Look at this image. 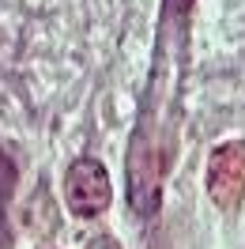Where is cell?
Returning a JSON list of instances; mask_svg holds the SVG:
<instances>
[{"label": "cell", "instance_id": "obj_1", "mask_svg": "<svg viewBox=\"0 0 245 249\" xmlns=\"http://www.w3.org/2000/svg\"><path fill=\"white\" fill-rule=\"evenodd\" d=\"M162 151L151 128H140L128 147V204L140 215L151 219L158 212V189H162Z\"/></svg>", "mask_w": 245, "mask_h": 249}, {"label": "cell", "instance_id": "obj_2", "mask_svg": "<svg viewBox=\"0 0 245 249\" xmlns=\"http://www.w3.org/2000/svg\"><path fill=\"white\" fill-rule=\"evenodd\" d=\"M64 193H68V208L79 219H98L109 208V196H113L106 166L98 159H76L64 174Z\"/></svg>", "mask_w": 245, "mask_h": 249}, {"label": "cell", "instance_id": "obj_3", "mask_svg": "<svg viewBox=\"0 0 245 249\" xmlns=\"http://www.w3.org/2000/svg\"><path fill=\"white\" fill-rule=\"evenodd\" d=\"M208 193L223 212H238L245 196V143H219L208 162Z\"/></svg>", "mask_w": 245, "mask_h": 249}, {"label": "cell", "instance_id": "obj_4", "mask_svg": "<svg viewBox=\"0 0 245 249\" xmlns=\"http://www.w3.org/2000/svg\"><path fill=\"white\" fill-rule=\"evenodd\" d=\"M87 249H121L117 246V238H109V234H98V238H91V246Z\"/></svg>", "mask_w": 245, "mask_h": 249}, {"label": "cell", "instance_id": "obj_5", "mask_svg": "<svg viewBox=\"0 0 245 249\" xmlns=\"http://www.w3.org/2000/svg\"><path fill=\"white\" fill-rule=\"evenodd\" d=\"M170 4H174V12H189V4H192V0H170Z\"/></svg>", "mask_w": 245, "mask_h": 249}]
</instances>
